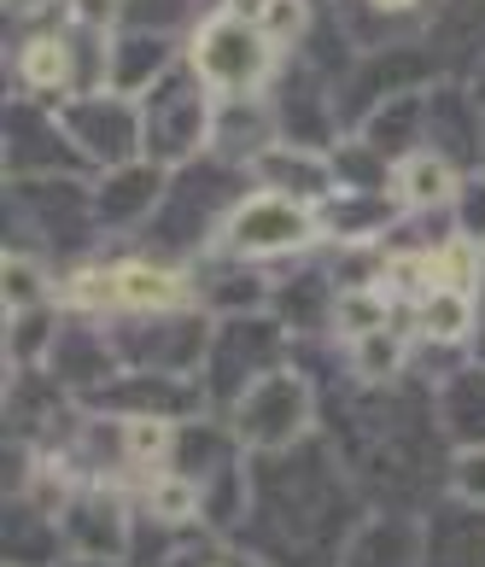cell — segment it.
<instances>
[{
  "mask_svg": "<svg viewBox=\"0 0 485 567\" xmlns=\"http://www.w3.org/2000/svg\"><path fill=\"white\" fill-rule=\"evenodd\" d=\"M199 7H205V0H123V24L176 35V30H187L199 18Z\"/></svg>",
  "mask_w": 485,
  "mask_h": 567,
  "instance_id": "cell-32",
  "label": "cell"
},
{
  "mask_svg": "<svg viewBox=\"0 0 485 567\" xmlns=\"http://www.w3.org/2000/svg\"><path fill=\"white\" fill-rule=\"evenodd\" d=\"M281 48L258 24L235 12H205L187 41V65L205 76L210 94H264L281 76Z\"/></svg>",
  "mask_w": 485,
  "mask_h": 567,
  "instance_id": "cell-7",
  "label": "cell"
},
{
  "mask_svg": "<svg viewBox=\"0 0 485 567\" xmlns=\"http://www.w3.org/2000/svg\"><path fill=\"white\" fill-rule=\"evenodd\" d=\"M7 12L12 18H41V12H48V0H7Z\"/></svg>",
  "mask_w": 485,
  "mask_h": 567,
  "instance_id": "cell-38",
  "label": "cell"
},
{
  "mask_svg": "<svg viewBox=\"0 0 485 567\" xmlns=\"http://www.w3.org/2000/svg\"><path fill=\"white\" fill-rule=\"evenodd\" d=\"M7 223L18 251H82L100 235L94 187L82 176H12Z\"/></svg>",
  "mask_w": 485,
  "mask_h": 567,
  "instance_id": "cell-5",
  "label": "cell"
},
{
  "mask_svg": "<svg viewBox=\"0 0 485 567\" xmlns=\"http://www.w3.org/2000/svg\"><path fill=\"white\" fill-rule=\"evenodd\" d=\"M258 30L276 48H305V35L316 30V12H310V0H269L258 12Z\"/></svg>",
  "mask_w": 485,
  "mask_h": 567,
  "instance_id": "cell-33",
  "label": "cell"
},
{
  "mask_svg": "<svg viewBox=\"0 0 485 567\" xmlns=\"http://www.w3.org/2000/svg\"><path fill=\"white\" fill-rule=\"evenodd\" d=\"M357 135H363L381 158H410L427 146V89L415 94H398V100H381L363 123H357Z\"/></svg>",
  "mask_w": 485,
  "mask_h": 567,
  "instance_id": "cell-24",
  "label": "cell"
},
{
  "mask_svg": "<svg viewBox=\"0 0 485 567\" xmlns=\"http://www.w3.org/2000/svg\"><path fill=\"white\" fill-rule=\"evenodd\" d=\"M421 567H485V503L451 497L421 515Z\"/></svg>",
  "mask_w": 485,
  "mask_h": 567,
  "instance_id": "cell-18",
  "label": "cell"
},
{
  "mask_svg": "<svg viewBox=\"0 0 485 567\" xmlns=\"http://www.w3.org/2000/svg\"><path fill=\"white\" fill-rule=\"evenodd\" d=\"M433 410H438V433L456 451L485 445V363H456L451 374H438Z\"/></svg>",
  "mask_w": 485,
  "mask_h": 567,
  "instance_id": "cell-22",
  "label": "cell"
},
{
  "mask_svg": "<svg viewBox=\"0 0 485 567\" xmlns=\"http://www.w3.org/2000/svg\"><path fill=\"white\" fill-rule=\"evenodd\" d=\"M176 415H117V445L130 468H158L164 456H176Z\"/></svg>",
  "mask_w": 485,
  "mask_h": 567,
  "instance_id": "cell-28",
  "label": "cell"
},
{
  "mask_svg": "<svg viewBox=\"0 0 485 567\" xmlns=\"http://www.w3.org/2000/svg\"><path fill=\"white\" fill-rule=\"evenodd\" d=\"M269 7V0H223V12H235V18H246V24H258V12Z\"/></svg>",
  "mask_w": 485,
  "mask_h": 567,
  "instance_id": "cell-37",
  "label": "cell"
},
{
  "mask_svg": "<svg viewBox=\"0 0 485 567\" xmlns=\"http://www.w3.org/2000/svg\"><path fill=\"white\" fill-rule=\"evenodd\" d=\"M59 299L76 310H123V317H158V310H187L199 299L194 276H182L164 258H117L100 269H71Z\"/></svg>",
  "mask_w": 485,
  "mask_h": 567,
  "instance_id": "cell-6",
  "label": "cell"
},
{
  "mask_svg": "<svg viewBox=\"0 0 485 567\" xmlns=\"http://www.w3.org/2000/svg\"><path fill=\"white\" fill-rule=\"evenodd\" d=\"M474 351H479V363H485V276L474 287Z\"/></svg>",
  "mask_w": 485,
  "mask_h": 567,
  "instance_id": "cell-36",
  "label": "cell"
},
{
  "mask_svg": "<svg viewBox=\"0 0 485 567\" xmlns=\"http://www.w3.org/2000/svg\"><path fill=\"white\" fill-rule=\"evenodd\" d=\"M48 374L59 386H76V392H100L123 374V357L117 340L100 333L94 322H59L53 333V351H48Z\"/></svg>",
  "mask_w": 485,
  "mask_h": 567,
  "instance_id": "cell-16",
  "label": "cell"
},
{
  "mask_svg": "<svg viewBox=\"0 0 485 567\" xmlns=\"http://www.w3.org/2000/svg\"><path fill=\"white\" fill-rule=\"evenodd\" d=\"M164 187H171V171L153 158H130L117 171H100L94 182V217L100 228H146V217L158 212Z\"/></svg>",
  "mask_w": 485,
  "mask_h": 567,
  "instance_id": "cell-15",
  "label": "cell"
},
{
  "mask_svg": "<svg viewBox=\"0 0 485 567\" xmlns=\"http://www.w3.org/2000/svg\"><path fill=\"white\" fill-rule=\"evenodd\" d=\"M141 153L164 164V171H182L199 153H210V117H217V94L205 89V76L187 65L164 71L141 100Z\"/></svg>",
  "mask_w": 485,
  "mask_h": 567,
  "instance_id": "cell-4",
  "label": "cell"
},
{
  "mask_svg": "<svg viewBox=\"0 0 485 567\" xmlns=\"http://www.w3.org/2000/svg\"><path fill=\"white\" fill-rule=\"evenodd\" d=\"M251 182L269 187V194H287V199H305V205H322L333 187V158L328 146H299V141H276L269 153H258L246 164Z\"/></svg>",
  "mask_w": 485,
  "mask_h": 567,
  "instance_id": "cell-19",
  "label": "cell"
},
{
  "mask_svg": "<svg viewBox=\"0 0 485 567\" xmlns=\"http://www.w3.org/2000/svg\"><path fill=\"white\" fill-rule=\"evenodd\" d=\"M0 281H7V310H35L53 299V276L41 269L35 251H7V264H0Z\"/></svg>",
  "mask_w": 485,
  "mask_h": 567,
  "instance_id": "cell-30",
  "label": "cell"
},
{
  "mask_svg": "<svg viewBox=\"0 0 485 567\" xmlns=\"http://www.w3.org/2000/svg\"><path fill=\"white\" fill-rule=\"evenodd\" d=\"M246 164H228L217 153H199L194 164L171 171L158 212L146 217V235H153L158 258H176V251H205L210 240H223L235 205L246 199Z\"/></svg>",
  "mask_w": 485,
  "mask_h": 567,
  "instance_id": "cell-2",
  "label": "cell"
},
{
  "mask_svg": "<svg viewBox=\"0 0 485 567\" xmlns=\"http://www.w3.org/2000/svg\"><path fill=\"white\" fill-rule=\"evenodd\" d=\"M7 171L12 176H89L94 164L76 153L71 130L59 123V106L18 94L7 106Z\"/></svg>",
  "mask_w": 485,
  "mask_h": 567,
  "instance_id": "cell-10",
  "label": "cell"
},
{
  "mask_svg": "<svg viewBox=\"0 0 485 567\" xmlns=\"http://www.w3.org/2000/svg\"><path fill=\"white\" fill-rule=\"evenodd\" d=\"M451 492L468 497V503H485V445L451 456Z\"/></svg>",
  "mask_w": 485,
  "mask_h": 567,
  "instance_id": "cell-35",
  "label": "cell"
},
{
  "mask_svg": "<svg viewBox=\"0 0 485 567\" xmlns=\"http://www.w3.org/2000/svg\"><path fill=\"white\" fill-rule=\"evenodd\" d=\"M292 363V333L281 317L269 310H240V317H217L210 322V346H205V363H199V392L205 404L228 415L240 398Z\"/></svg>",
  "mask_w": 485,
  "mask_h": 567,
  "instance_id": "cell-3",
  "label": "cell"
},
{
  "mask_svg": "<svg viewBox=\"0 0 485 567\" xmlns=\"http://www.w3.org/2000/svg\"><path fill=\"white\" fill-rule=\"evenodd\" d=\"M340 567H421V515L381 509L351 533Z\"/></svg>",
  "mask_w": 485,
  "mask_h": 567,
  "instance_id": "cell-21",
  "label": "cell"
},
{
  "mask_svg": "<svg viewBox=\"0 0 485 567\" xmlns=\"http://www.w3.org/2000/svg\"><path fill=\"white\" fill-rule=\"evenodd\" d=\"M357 527V486L340 474L333 445L305 439L292 451L251 456V503L235 538H246L264 567H340Z\"/></svg>",
  "mask_w": 485,
  "mask_h": 567,
  "instance_id": "cell-1",
  "label": "cell"
},
{
  "mask_svg": "<svg viewBox=\"0 0 485 567\" xmlns=\"http://www.w3.org/2000/svg\"><path fill=\"white\" fill-rule=\"evenodd\" d=\"M223 422L235 427V439H240L251 456L292 451V445H305L310 427H316V386L287 363L276 374H264V381L251 386L240 404L223 415Z\"/></svg>",
  "mask_w": 485,
  "mask_h": 567,
  "instance_id": "cell-8",
  "label": "cell"
},
{
  "mask_svg": "<svg viewBox=\"0 0 485 567\" xmlns=\"http://www.w3.org/2000/svg\"><path fill=\"white\" fill-rule=\"evenodd\" d=\"M316 235H322V217H316V205L305 199H287V194H246L235 205V217L223 228V251H235L246 264H264V258H292V251H305Z\"/></svg>",
  "mask_w": 485,
  "mask_h": 567,
  "instance_id": "cell-9",
  "label": "cell"
},
{
  "mask_svg": "<svg viewBox=\"0 0 485 567\" xmlns=\"http://www.w3.org/2000/svg\"><path fill=\"white\" fill-rule=\"evenodd\" d=\"M176 53H182V41H176V35L117 24V35H112V76H105V89L141 100V94L164 76V71H176V65H182Z\"/></svg>",
  "mask_w": 485,
  "mask_h": 567,
  "instance_id": "cell-20",
  "label": "cell"
},
{
  "mask_svg": "<svg viewBox=\"0 0 485 567\" xmlns=\"http://www.w3.org/2000/svg\"><path fill=\"white\" fill-rule=\"evenodd\" d=\"M333 328H340L345 340H363V333L386 328V292L381 287H340V299H333Z\"/></svg>",
  "mask_w": 485,
  "mask_h": 567,
  "instance_id": "cell-31",
  "label": "cell"
},
{
  "mask_svg": "<svg viewBox=\"0 0 485 567\" xmlns=\"http://www.w3.org/2000/svg\"><path fill=\"white\" fill-rule=\"evenodd\" d=\"M123 369L141 374H199L205 346H210V322L205 317H182V310H158L130 328H112Z\"/></svg>",
  "mask_w": 485,
  "mask_h": 567,
  "instance_id": "cell-12",
  "label": "cell"
},
{
  "mask_svg": "<svg viewBox=\"0 0 485 567\" xmlns=\"http://www.w3.org/2000/svg\"><path fill=\"white\" fill-rule=\"evenodd\" d=\"M59 123L71 130L76 153L89 158L94 171H117V164H130V158H146L141 153V106L130 94H112V89L76 94L59 106Z\"/></svg>",
  "mask_w": 485,
  "mask_h": 567,
  "instance_id": "cell-11",
  "label": "cell"
},
{
  "mask_svg": "<svg viewBox=\"0 0 485 567\" xmlns=\"http://www.w3.org/2000/svg\"><path fill=\"white\" fill-rule=\"evenodd\" d=\"M281 141V117L264 94H217V117H210V153L228 164H251L258 153Z\"/></svg>",
  "mask_w": 485,
  "mask_h": 567,
  "instance_id": "cell-17",
  "label": "cell"
},
{
  "mask_svg": "<svg viewBox=\"0 0 485 567\" xmlns=\"http://www.w3.org/2000/svg\"><path fill=\"white\" fill-rule=\"evenodd\" d=\"M427 146L445 153L456 171H479L485 158V106L462 76H438L427 89Z\"/></svg>",
  "mask_w": 485,
  "mask_h": 567,
  "instance_id": "cell-14",
  "label": "cell"
},
{
  "mask_svg": "<svg viewBox=\"0 0 485 567\" xmlns=\"http://www.w3.org/2000/svg\"><path fill=\"white\" fill-rule=\"evenodd\" d=\"M479 171H485V158H479Z\"/></svg>",
  "mask_w": 485,
  "mask_h": 567,
  "instance_id": "cell-41",
  "label": "cell"
},
{
  "mask_svg": "<svg viewBox=\"0 0 485 567\" xmlns=\"http://www.w3.org/2000/svg\"><path fill=\"white\" fill-rule=\"evenodd\" d=\"M59 527L76 556H105V561H130L135 556V515L112 486H82L65 509Z\"/></svg>",
  "mask_w": 485,
  "mask_h": 567,
  "instance_id": "cell-13",
  "label": "cell"
},
{
  "mask_svg": "<svg viewBox=\"0 0 485 567\" xmlns=\"http://www.w3.org/2000/svg\"><path fill=\"white\" fill-rule=\"evenodd\" d=\"M59 544H65L59 515H48L30 497L7 503V567H59Z\"/></svg>",
  "mask_w": 485,
  "mask_h": 567,
  "instance_id": "cell-26",
  "label": "cell"
},
{
  "mask_svg": "<svg viewBox=\"0 0 485 567\" xmlns=\"http://www.w3.org/2000/svg\"><path fill=\"white\" fill-rule=\"evenodd\" d=\"M451 212H456V235L485 240V171H468V176H462Z\"/></svg>",
  "mask_w": 485,
  "mask_h": 567,
  "instance_id": "cell-34",
  "label": "cell"
},
{
  "mask_svg": "<svg viewBox=\"0 0 485 567\" xmlns=\"http://www.w3.org/2000/svg\"><path fill=\"white\" fill-rule=\"evenodd\" d=\"M351 363H357V374H363L369 386H386V381L404 374L410 346L398 340L392 328H374V333H363V340H351Z\"/></svg>",
  "mask_w": 485,
  "mask_h": 567,
  "instance_id": "cell-29",
  "label": "cell"
},
{
  "mask_svg": "<svg viewBox=\"0 0 485 567\" xmlns=\"http://www.w3.org/2000/svg\"><path fill=\"white\" fill-rule=\"evenodd\" d=\"M456 187H462V171L445 153H433V146H421V153L392 164V199L404 212H451Z\"/></svg>",
  "mask_w": 485,
  "mask_h": 567,
  "instance_id": "cell-25",
  "label": "cell"
},
{
  "mask_svg": "<svg viewBox=\"0 0 485 567\" xmlns=\"http://www.w3.org/2000/svg\"><path fill=\"white\" fill-rule=\"evenodd\" d=\"M415 328H421V340H433V346L474 340V292L433 287L427 299H415Z\"/></svg>",
  "mask_w": 485,
  "mask_h": 567,
  "instance_id": "cell-27",
  "label": "cell"
},
{
  "mask_svg": "<svg viewBox=\"0 0 485 567\" xmlns=\"http://www.w3.org/2000/svg\"><path fill=\"white\" fill-rule=\"evenodd\" d=\"M462 82H468V89H474V100H479V106H485V59H479V65H474L468 76H462Z\"/></svg>",
  "mask_w": 485,
  "mask_h": 567,
  "instance_id": "cell-39",
  "label": "cell"
},
{
  "mask_svg": "<svg viewBox=\"0 0 485 567\" xmlns=\"http://www.w3.org/2000/svg\"><path fill=\"white\" fill-rule=\"evenodd\" d=\"M59 567H130V561H105V556H71V561H59Z\"/></svg>",
  "mask_w": 485,
  "mask_h": 567,
  "instance_id": "cell-40",
  "label": "cell"
},
{
  "mask_svg": "<svg viewBox=\"0 0 485 567\" xmlns=\"http://www.w3.org/2000/svg\"><path fill=\"white\" fill-rule=\"evenodd\" d=\"M333 299H340L333 269H299V276H276V287H269L276 317L287 322V333H305V340L333 328Z\"/></svg>",
  "mask_w": 485,
  "mask_h": 567,
  "instance_id": "cell-23",
  "label": "cell"
}]
</instances>
